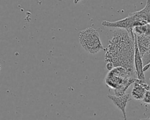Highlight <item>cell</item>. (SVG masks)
Wrapping results in <instances>:
<instances>
[{
  "label": "cell",
  "instance_id": "16",
  "mask_svg": "<svg viewBox=\"0 0 150 120\" xmlns=\"http://www.w3.org/2000/svg\"><path fill=\"white\" fill-rule=\"evenodd\" d=\"M1 64H0V71H1Z\"/></svg>",
  "mask_w": 150,
  "mask_h": 120
},
{
  "label": "cell",
  "instance_id": "15",
  "mask_svg": "<svg viewBox=\"0 0 150 120\" xmlns=\"http://www.w3.org/2000/svg\"><path fill=\"white\" fill-rule=\"evenodd\" d=\"M147 120H150V116L147 118Z\"/></svg>",
  "mask_w": 150,
  "mask_h": 120
},
{
  "label": "cell",
  "instance_id": "3",
  "mask_svg": "<svg viewBox=\"0 0 150 120\" xmlns=\"http://www.w3.org/2000/svg\"><path fill=\"white\" fill-rule=\"evenodd\" d=\"M79 42L81 47L88 53L94 54L105 50L97 30L87 28L79 32Z\"/></svg>",
  "mask_w": 150,
  "mask_h": 120
},
{
  "label": "cell",
  "instance_id": "12",
  "mask_svg": "<svg viewBox=\"0 0 150 120\" xmlns=\"http://www.w3.org/2000/svg\"><path fill=\"white\" fill-rule=\"evenodd\" d=\"M149 68H150V63H149V64H148L147 65H146V66H144V68H143V70H144V71L145 72V71H146V70H148Z\"/></svg>",
  "mask_w": 150,
  "mask_h": 120
},
{
  "label": "cell",
  "instance_id": "9",
  "mask_svg": "<svg viewBox=\"0 0 150 120\" xmlns=\"http://www.w3.org/2000/svg\"><path fill=\"white\" fill-rule=\"evenodd\" d=\"M142 59L144 66L147 65L150 63V50L148 52V53H146L145 54H144L142 57Z\"/></svg>",
  "mask_w": 150,
  "mask_h": 120
},
{
  "label": "cell",
  "instance_id": "14",
  "mask_svg": "<svg viewBox=\"0 0 150 120\" xmlns=\"http://www.w3.org/2000/svg\"><path fill=\"white\" fill-rule=\"evenodd\" d=\"M147 118H144V119H138V120H147Z\"/></svg>",
  "mask_w": 150,
  "mask_h": 120
},
{
  "label": "cell",
  "instance_id": "6",
  "mask_svg": "<svg viewBox=\"0 0 150 120\" xmlns=\"http://www.w3.org/2000/svg\"><path fill=\"white\" fill-rule=\"evenodd\" d=\"M147 90H150V85L146 83V81L137 78L134 83V87L131 91V96L136 100H142Z\"/></svg>",
  "mask_w": 150,
  "mask_h": 120
},
{
  "label": "cell",
  "instance_id": "11",
  "mask_svg": "<svg viewBox=\"0 0 150 120\" xmlns=\"http://www.w3.org/2000/svg\"><path fill=\"white\" fill-rule=\"evenodd\" d=\"M106 68L108 70V71H110L113 68H114V66L112 63H106Z\"/></svg>",
  "mask_w": 150,
  "mask_h": 120
},
{
  "label": "cell",
  "instance_id": "2",
  "mask_svg": "<svg viewBox=\"0 0 150 120\" xmlns=\"http://www.w3.org/2000/svg\"><path fill=\"white\" fill-rule=\"evenodd\" d=\"M137 78L125 68L115 67L107 74L105 83L108 87L114 90L115 95H122L125 94L126 90Z\"/></svg>",
  "mask_w": 150,
  "mask_h": 120
},
{
  "label": "cell",
  "instance_id": "4",
  "mask_svg": "<svg viewBox=\"0 0 150 120\" xmlns=\"http://www.w3.org/2000/svg\"><path fill=\"white\" fill-rule=\"evenodd\" d=\"M134 42H135V54H134V66L135 70L137 74V79L145 81L144 68V64L142 57L140 54L137 42V35L134 33Z\"/></svg>",
  "mask_w": 150,
  "mask_h": 120
},
{
  "label": "cell",
  "instance_id": "10",
  "mask_svg": "<svg viewBox=\"0 0 150 120\" xmlns=\"http://www.w3.org/2000/svg\"><path fill=\"white\" fill-rule=\"evenodd\" d=\"M142 101L146 104H150V90H147L142 99Z\"/></svg>",
  "mask_w": 150,
  "mask_h": 120
},
{
  "label": "cell",
  "instance_id": "7",
  "mask_svg": "<svg viewBox=\"0 0 150 120\" xmlns=\"http://www.w3.org/2000/svg\"><path fill=\"white\" fill-rule=\"evenodd\" d=\"M137 42L140 54L142 57L150 50V36L137 35Z\"/></svg>",
  "mask_w": 150,
  "mask_h": 120
},
{
  "label": "cell",
  "instance_id": "8",
  "mask_svg": "<svg viewBox=\"0 0 150 120\" xmlns=\"http://www.w3.org/2000/svg\"><path fill=\"white\" fill-rule=\"evenodd\" d=\"M134 13L142 20L145 25L150 24V0H146V5L143 9L134 12Z\"/></svg>",
  "mask_w": 150,
  "mask_h": 120
},
{
  "label": "cell",
  "instance_id": "1",
  "mask_svg": "<svg viewBox=\"0 0 150 120\" xmlns=\"http://www.w3.org/2000/svg\"><path fill=\"white\" fill-rule=\"evenodd\" d=\"M105 51L106 63H112L114 67H122L137 78L134 66V36L124 29L114 30Z\"/></svg>",
  "mask_w": 150,
  "mask_h": 120
},
{
  "label": "cell",
  "instance_id": "13",
  "mask_svg": "<svg viewBox=\"0 0 150 120\" xmlns=\"http://www.w3.org/2000/svg\"><path fill=\"white\" fill-rule=\"evenodd\" d=\"M81 0H74V3L75 4H77L79 2H80Z\"/></svg>",
  "mask_w": 150,
  "mask_h": 120
},
{
  "label": "cell",
  "instance_id": "5",
  "mask_svg": "<svg viewBox=\"0 0 150 120\" xmlns=\"http://www.w3.org/2000/svg\"><path fill=\"white\" fill-rule=\"evenodd\" d=\"M107 97L112 101L114 105L121 110L124 120H127V118L125 108L127 102L131 100L130 95L128 94H124L122 95L108 94Z\"/></svg>",
  "mask_w": 150,
  "mask_h": 120
}]
</instances>
